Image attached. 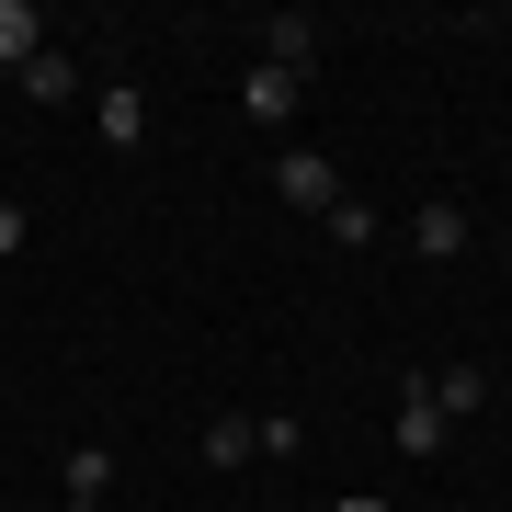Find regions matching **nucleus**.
Masks as SVG:
<instances>
[{"mask_svg":"<svg viewBox=\"0 0 512 512\" xmlns=\"http://www.w3.org/2000/svg\"><path fill=\"white\" fill-rule=\"evenodd\" d=\"M274 205H296V217H330V205H342V171H330L319 148H274Z\"/></svg>","mask_w":512,"mask_h":512,"instance_id":"obj_1","label":"nucleus"},{"mask_svg":"<svg viewBox=\"0 0 512 512\" xmlns=\"http://www.w3.org/2000/svg\"><path fill=\"white\" fill-rule=\"evenodd\" d=\"M399 456H444V399H433V376L399 387Z\"/></svg>","mask_w":512,"mask_h":512,"instance_id":"obj_2","label":"nucleus"},{"mask_svg":"<svg viewBox=\"0 0 512 512\" xmlns=\"http://www.w3.org/2000/svg\"><path fill=\"white\" fill-rule=\"evenodd\" d=\"M92 137H103V148H137V137H148V92H137V80H103Z\"/></svg>","mask_w":512,"mask_h":512,"instance_id":"obj_3","label":"nucleus"},{"mask_svg":"<svg viewBox=\"0 0 512 512\" xmlns=\"http://www.w3.org/2000/svg\"><path fill=\"white\" fill-rule=\"evenodd\" d=\"M308 57H319V12H274V23H262V69L308 80Z\"/></svg>","mask_w":512,"mask_h":512,"instance_id":"obj_4","label":"nucleus"},{"mask_svg":"<svg viewBox=\"0 0 512 512\" xmlns=\"http://www.w3.org/2000/svg\"><path fill=\"white\" fill-rule=\"evenodd\" d=\"M57 490H69L57 512H103V490H114V456H103V444H69V467H57Z\"/></svg>","mask_w":512,"mask_h":512,"instance_id":"obj_5","label":"nucleus"},{"mask_svg":"<svg viewBox=\"0 0 512 512\" xmlns=\"http://www.w3.org/2000/svg\"><path fill=\"white\" fill-rule=\"evenodd\" d=\"M410 251L421 262H456L467 251V205H421V217H410Z\"/></svg>","mask_w":512,"mask_h":512,"instance_id":"obj_6","label":"nucleus"},{"mask_svg":"<svg viewBox=\"0 0 512 512\" xmlns=\"http://www.w3.org/2000/svg\"><path fill=\"white\" fill-rule=\"evenodd\" d=\"M262 456V421L251 410H217V421H205V467H251Z\"/></svg>","mask_w":512,"mask_h":512,"instance_id":"obj_7","label":"nucleus"},{"mask_svg":"<svg viewBox=\"0 0 512 512\" xmlns=\"http://www.w3.org/2000/svg\"><path fill=\"white\" fill-rule=\"evenodd\" d=\"M12 80H23V103H80V57H57V46H46V57H23Z\"/></svg>","mask_w":512,"mask_h":512,"instance_id":"obj_8","label":"nucleus"},{"mask_svg":"<svg viewBox=\"0 0 512 512\" xmlns=\"http://www.w3.org/2000/svg\"><path fill=\"white\" fill-rule=\"evenodd\" d=\"M239 103H251L262 126H285V114L308 103V80H296V69H251V80H239Z\"/></svg>","mask_w":512,"mask_h":512,"instance_id":"obj_9","label":"nucleus"},{"mask_svg":"<svg viewBox=\"0 0 512 512\" xmlns=\"http://www.w3.org/2000/svg\"><path fill=\"white\" fill-rule=\"evenodd\" d=\"M23 57H46V12L35 0H0V69H23Z\"/></svg>","mask_w":512,"mask_h":512,"instance_id":"obj_10","label":"nucleus"},{"mask_svg":"<svg viewBox=\"0 0 512 512\" xmlns=\"http://www.w3.org/2000/svg\"><path fill=\"white\" fill-rule=\"evenodd\" d=\"M319 228H330V239H342V251H365V239H376L387 217H376V205H365V194H342V205H330V217H319Z\"/></svg>","mask_w":512,"mask_h":512,"instance_id":"obj_11","label":"nucleus"},{"mask_svg":"<svg viewBox=\"0 0 512 512\" xmlns=\"http://www.w3.org/2000/svg\"><path fill=\"white\" fill-rule=\"evenodd\" d=\"M433 399H444V421H467L478 399H490V376H478V365H444V376H433Z\"/></svg>","mask_w":512,"mask_h":512,"instance_id":"obj_12","label":"nucleus"},{"mask_svg":"<svg viewBox=\"0 0 512 512\" xmlns=\"http://www.w3.org/2000/svg\"><path fill=\"white\" fill-rule=\"evenodd\" d=\"M262 456H274V467H285V456H308V421L274 410V421H262Z\"/></svg>","mask_w":512,"mask_h":512,"instance_id":"obj_13","label":"nucleus"},{"mask_svg":"<svg viewBox=\"0 0 512 512\" xmlns=\"http://www.w3.org/2000/svg\"><path fill=\"white\" fill-rule=\"evenodd\" d=\"M23 228H35V217H23V205H12V194H0V262H12V251H23Z\"/></svg>","mask_w":512,"mask_h":512,"instance_id":"obj_14","label":"nucleus"},{"mask_svg":"<svg viewBox=\"0 0 512 512\" xmlns=\"http://www.w3.org/2000/svg\"><path fill=\"white\" fill-rule=\"evenodd\" d=\"M330 512H387V501H376V490H353V501H330Z\"/></svg>","mask_w":512,"mask_h":512,"instance_id":"obj_15","label":"nucleus"}]
</instances>
